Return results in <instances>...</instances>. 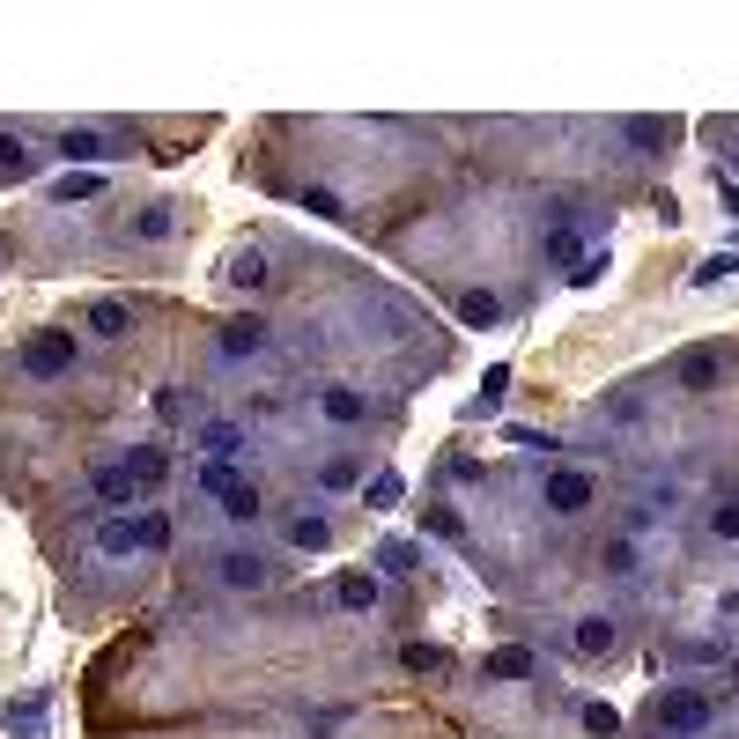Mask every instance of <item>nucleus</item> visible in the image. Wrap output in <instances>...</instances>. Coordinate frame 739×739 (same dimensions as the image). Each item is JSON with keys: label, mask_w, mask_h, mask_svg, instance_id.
Returning <instances> with one entry per match:
<instances>
[{"label": "nucleus", "mask_w": 739, "mask_h": 739, "mask_svg": "<svg viewBox=\"0 0 739 739\" xmlns=\"http://www.w3.org/2000/svg\"><path fill=\"white\" fill-rule=\"evenodd\" d=\"M584 725H592L599 739H614V732H621V717H614V710H606V703H592V710H584Z\"/></svg>", "instance_id": "24"}, {"label": "nucleus", "mask_w": 739, "mask_h": 739, "mask_svg": "<svg viewBox=\"0 0 739 739\" xmlns=\"http://www.w3.org/2000/svg\"><path fill=\"white\" fill-rule=\"evenodd\" d=\"M97 547H104V555H134V547H141V518H111L97 533Z\"/></svg>", "instance_id": "7"}, {"label": "nucleus", "mask_w": 739, "mask_h": 739, "mask_svg": "<svg viewBox=\"0 0 739 739\" xmlns=\"http://www.w3.org/2000/svg\"><path fill=\"white\" fill-rule=\"evenodd\" d=\"M23 370L30 377H67L74 370V333H37L23 348Z\"/></svg>", "instance_id": "1"}, {"label": "nucleus", "mask_w": 739, "mask_h": 739, "mask_svg": "<svg viewBox=\"0 0 739 739\" xmlns=\"http://www.w3.org/2000/svg\"><path fill=\"white\" fill-rule=\"evenodd\" d=\"M326 414H333V422H363V392H326Z\"/></svg>", "instance_id": "18"}, {"label": "nucleus", "mask_w": 739, "mask_h": 739, "mask_svg": "<svg viewBox=\"0 0 739 739\" xmlns=\"http://www.w3.org/2000/svg\"><path fill=\"white\" fill-rule=\"evenodd\" d=\"M230 281H244V289H259V281H267V267H259V252H237V259H230Z\"/></svg>", "instance_id": "21"}, {"label": "nucleus", "mask_w": 739, "mask_h": 739, "mask_svg": "<svg viewBox=\"0 0 739 739\" xmlns=\"http://www.w3.org/2000/svg\"><path fill=\"white\" fill-rule=\"evenodd\" d=\"M459 318H466V326H496V318H503V303L473 289V296H459Z\"/></svg>", "instance_id": "13"}, {"label": "nucleus", "mask_w": 739, "mask_h": 739, "mask_svg": "<svg viewBox=\"0 0 739 739\" xmlns=\"http://www.w3.org/2000/svg\"><path fill=\"white\" fill-rule=\"evenodd\" d=\"M717 200H725V215H739V185H717Z\"/></svg>", "instance_id": "30"}, {"label": "nucleus", "mask_w": 739, "mask_h": 739, "mask_svg": "<svg viewBox=\"0 0 739 739\" xmlns=\"http://www.w3.org/2000/svg\"><path fill=\"white\" fill-rule=\"evenodd\" d=\"M673 377H680L688 392H717V377H725V355H717V348H688Z\"/></svg>", "instance_id": "3"}, {"label": "nucleus", "mask_w": 739, "mask_h": 739, "mask_svg": "<svg viewBox=\"0 0 739 739\" xmlns=\"http://www.w3.org/2000/svg\"><path fill=\"white\" fill-rule=\"evenodd\" d=\"M141 237H148V244L170 237V207H148V215H141Z\"/></svg>", "instance_id": "29"}, {"label": "nucleus", "mask_w": 739, "mask_h": 739, "mask_svg": "<svg viewBox=\"0 0 739 739\" xmlns=\"http://www.w3.org/2000/svg\"><path fill=\"white\" fill-rule=\"evenodd\" d=\"M200 444L215 451V459H237V451H244V429H237V422H207V429H200Z\"/></svg>", "instance_id": "8"}, {"label": "nucleus", "mask_w": 739, "mask_h": 739, "mask_svg": "<svg viewBox=\"0 0 739 739\" xmlns=\"http://www.w3.org/2000/svg\"><path fill=\"white\" fill-rule=\"evenodd\" d=\"M488 673H496V680H525V673H533V651H518V643H510V651L488 658Z\"/></svg>", "instance_id": "14"}, {"label": "nucleus", "mask_w": 739, "mask_h": 739, "mask_svg": "<svg viewBox=\"0 0 739 739\" xmlns=\"http://www.w3.org/2000/svg\"><path fill=\"white\" fill-rule=\"evenodd\" d=\"M400 666H407V673H437V666H444V651H437V643H407Z\"/></svg>", "instance_id": "17"}, {"label": "nucleus", "mask_w": 739, "mask_h": 739, "mask_svg": "<svg viewBox=\"0 0 739 739\" xmlns=\"http://www.w3.org/2000/svg\"><path fill=\"white\" fill-rule=\"evenodd\" d=\"M134 488H141V481H134L126 466H104V473H97V496H104V503H134Z\"/></svg>", "instance_id": "10"}, {"label": "nucleus", "mask_w": 739, "mask_h": 739, "mask_svg": "<svg viewBox=\"0 0 739 739\" xmlns=\"http://www.w3.org/2000/svg\"><path fill=\"white\" fill-rule=\"evenodd\" d=\"M200 488H215V496H230V488H237V473H230V466H222V459H215V466H207V473H200Z\"/></svg>", "instance_id": "27"}, {"label": "nucleus", "mask_w": 739, "mask_h": 739, "mask_svg": "<svg viewBox=\"0 0 739 739\" xmlns=\"http://www.w3.org/2000/svg\"><path fill=\"white\" fill-rule=\"evenodd\" d=\"M606 643H614V621H577V651H606Z\"/></svg>", "instance_id": "19"}, {"label": "nucleus", "mask_w": 739, "mask_h": 739, "mask_svg": "<svg viewBox=\"0 0 739 739\" xmlns=\"http://www.w3.org/2000/svg\"><path fill=\"white\" fill-rule=\"evenodd\" d=\"M658 725L666 732H710V703L695 688H673V695H658Z\"/></svg>", "instance_id": "2"}, {"label": "nucleus", "mask_w": 739, "mask_h": 739, "mask_svg": "<svg viewBox=\"0 0 739 739\" xmlns=\"http://www.w3.org/2000/svg\"><path fill=\"white\" fill-rule=\"evenodd\" d=\"M289 540L303 547V555H318V547H326L333 533H326V518H296V525H289Z\"/></svg>", "instance_id": "15"}, {"label": "nucleus", "mask_w": 739, "mask_h": 739, "mask_svg": "<svg viewBox=\"0 0 739 739\" xmlns=\"http://www.w3.org/2000/svg\"><path fill=\"white\" fill-rule=\"evenodd\" d=\"M141 547H170V518H156V510H148V518H141Z\"/></svg>", "instance_id": "25"}, {"label": "nucleus", "mask_w": 739, "mask_h": 739, "mask_svg": "<svg viewBox=\"0 0 739 739\" xmlns=\"http://www.w3.org/2000/svg\"><path fill=\"white\" fill-rule=\"evenodd\" d=\"M370 503H377V510L400 503V473H377V481H370Z\"/></svg>", "instance_id": "26"}, {"label": "nucleus", "mask_w": 739, "mask_h": 739, "mask_svg": "<svg viewBox=\"0 0 739 739\" xmlns=\"http://www.w3.org/2000/svg\"><path fill=\"white\" fill-rule=\"evenodd\" d=\"M584 503H592V473H547V510L577 518Z\"/></svg>", "instance_id": "4"}, {"label": "nucleus", "mask_w": 739, "mask_h": 739, "mask_svg": "<svg viewBox=\"0 0 739 739\" xmlns=\"http://www.w3.org/2000/svg\"><path fill=\"white\" fill-rule=\"evenodd\" d=\"M222 584H267V570H259V555H222Z\"/></svg>", "instance_id": "12"}, {"label": "nucleus", "mask_w": 739, "mask_h": 739, "mask_svg": "<svg viewBox=\"0 0 739 739\" xmlns=\"http://www.w3.org/2000/svg\"><path fill=\"white\" fill-rule=\"evenodd\" d=\"M710 525H717V540H739V503H717Z\"/></svg>", "instance_id": "23"}, {"label": "nucleus", "mask_w": 739, "mask_h": 739, "mask_svg": "<svg viewBox=\"0 0 739 739\" xmlns=\"http://www.w3.org/2000/svg\"><path fill=\"white\" fill-rule=\"evenodd\" d=\"M126 473H134V481H156V473H163V451H156V444H141L134 459H126Z\"/></svg>", "instance_id": "20"}, {"label": "nucleus", "mask_w": 739, "mask_h": 739, "mask_svg": "<svg viewBox=\"0 0 739 739\" xmlns=\"http://www.w3.org/2000/svg\"><path fill=\"white\" fill-rule=\"evenodd\" d=\"M89 333L119 340V333H126V303H111V296H104V303H89Z\"/></svg>", "instance_id": "9"}, {"label": "nucleus", "mask_w": 739, "mask_h": 739, "mask_svg": "<svg viewBox=\"0 0 739 739\" xmlns=\"http://www.w3.org/2000/svg\"><path fill=\"white\" fill-rule=\"evenodd\" d=\"M222 510H230L237 525H252V518H259V488H244V481H237L230 496H222Z\"/></svg>", "instance_id": "16"}, {"label": "nucleus", "mask_w": 739, "mask_h": 739, "mask_svg": "<svg viewBox=\"0 0 739 739\" xmlns=\"http://www.w3.org/2000/svg\"><path fill=\"white\" fill-rule=\"evenodd\" d=\"M23 163H30V148L15 141V134H0V170H23Z\"/></svg>", "instance_id": "28"}, {"label": "nucleus", "mask_w": 739, "mask_h": 739, "mask_svg": "<svg viewBox=\"0 0 739 739\" xmlns=\"http://www.w3.org/2000/svg\"><path fill=\"white\" fill-rule=\"evenodd\" d=\"M267 348V326H259V318H230V326H222V355H259Z\"/></svg>", "instance_id": "5"}, {"label": "nucleus", "mask_w": 739, "mask_h": 739, "mask_svg": "<svg viewBox=\"0 0 739 739\" xmlns=\"http://www.w3.org/2000/svg\"><path fill=\"white\" fill-rule=\"evenodd\" d=\"M60 156L67 163H104V156H119V148H111L104 134H60Z\"/></svg>", "instance_id": "6"}, {"label": "nucleus", "mask_w": 739, "mask_h": 739, "mask_svg": "<svg viewBox=\"0 0 739 739\" xmlns=\"http://www.w3.org/2000/svg\"><path fill=\"white\" fill-rule=\"evenodd\" d=\"M348 614H363V606H377V577H340V592H333Z\"/></svg>", "instance_id": "11"}, {"label": "nucleus", "mask_w": 739, "mask_h": 739, "mask_svg": "<svg viewBox=\"0 0 739 739\" xmlns=\"http://www.w3.org/2000/svg\"><path fill=\"white\" fill-rule=\"evenodd\" d=\"M303 207H311V215H326V222H340V215H348V207H340V200L326 193V185H311V193H303Z\"/></svg>", "instance_id": "22"}]
</instances>
